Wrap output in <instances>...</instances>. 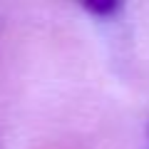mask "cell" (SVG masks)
<instances>
[{"instance_id":"obj_1","label":"cell","mask_w":149,"mask_h":149,"mask_svg":"<svg viewBox=\"0 0 149 149\" xmlns=\"http://www.w3.org/2000/svg\"><path fill=\"white\" fill-rule=\"evenodd\" d=\"M117 8H119V5L112 3V5H87V10H90V13H114Z\"/></svg>"}]
</instances>
